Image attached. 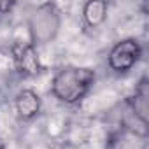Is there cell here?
Wrapping results in <instances>:
<instances>
[{
    "label": "cell",
    "mask_w": 149,
    "mask_h": 149,
    "mask_svg": "<svg viewBox=\"0 0 149 149\" xmlns=\"http://www.w3.org/2000/svg\"><path fill=\"white\" fill-rule=\"evenodd\" d=\"M95 84V72L88 67L67 65L51 79V95L63 105L81 104Z\"/></svg>",
    "instance_id": "obj_1"
},
{
    "label": "cell",
    "mask_w": 149,
    "mask_h": 149,
    "mask_svg": "<svg viewBox=\"0 0 149 149\" xmlns=\"http://www.w3.org/2000/svg\"><path fill=\"white\" fill-rule=\"evenodd\" d=\"M30 44L33 47L46 46L56 39L61 28V13L56 4L44 2L35 6L26 19Z\"/></svg>",
    "instance_id": "obj_2"
},
{
    "label": "cell",
    "mask_w": 149,
    "mask_h": 149,
    "mask_svg": "<svg viewBox=\"0 0 149 149\" xmlns=\"http://www.w3.org/2000/svg\"><path fill=\"white\" fill-rule=\"evenodd\" d=\"M140 58H142V44L137 39L128 37L118 40L111 47L107 54V65L116 74H126L140 61Z\"/></svg>",
    "instance_id": "obj_3"
},
{
    "label": "cell",
    "mask_w": 149,
    "mask_h": 149,
    "mask_svg": "<svg viewBox=\"0 0 149 149\" xmlns=\"http://www.w3.org/2000/svg\"><path fill=\"white\" fill-rule=\"evenodd\" d=\"M128 105H130V111L135 116V119L142 126H147V121H149V81L146 76L135 86L133 95L128 98Z\"/></svg>",
    "instance_id": "obj_4"
},
{
    "label": "cell",
    "mask_w": 149,
    "mask_h": 149,
    "mask_svg": "<svg viewBox=\"0 0 149 149\" xmlns=\"http://www.w3.org/2000/svg\"><path fill=\"white\" fill-rule=\"evenodd\" d=\"M40 97L33 90H23L16 95L14 107L21 119H33L40 112Z\"/></svg>",
    "instance_id": "obj_5"
},
{
    "label": "cell",
    "mask_w": 149,
    "mask_h": 149,
    "mask_svg": "<svg viewBox=\"0 0 149 149\" xmlns=\"http://www.w3.org/2000/svg\"><path fill=\"white\" fill-rule=\"evenodd\" d=\"M107 11H109L107 2H104V0H90L83 7V19L88 26L97 28L105 21Z\"/></svg>",
    "instance_id": "obj_6"
},
{
    "label": "cell",
    "mask_w": 149,
    "mask_h": 149,
    "mask_svg": "<svg viewBox=\"0 0 149 149\" xmlns=\"http://www.w3.org/2000/svg\"><path fill=\"white\" fill-rule=\"evenodd\" d=\"M33 49H35V47L28 42V46H23V47H21V53L14 56V58H16V63H18L19 68H21V72H26V74H35V72H39V70H37V68H39V58H37V54H35Z\"/></svg>",
    "instance_id": "obj_7"
}]
</instances>
